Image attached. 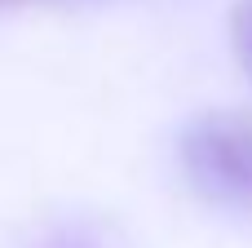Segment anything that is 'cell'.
I'll return each instance as SVG.
<instances>
[{
  "label": "cell",
  "mask_w": 252,
  "mask_h": 248,
  "mask_svg": "<svg viewBox=\"0 0 252 248\" xmlns=\"http://www.w3.org/2000/svg\"><path fill=\"white\" fill-rule=\"evenodd\" d=\"M177 160L186 182L226 209H252V115L208 111L182 129Z\"/></svg>",
  "instance_id": "obj_1"
},
{
  "label": "cell",
  "mask_w": 252,
  "mask_h": 248,
  "mask_svg": "<svg viewBox=\"0 0 252 248\" xmlns=\"http://www.w3.org/2000/svg\"><path fill=\"white\" fill-rule=\"evenodd\" d=\"M230 44H235L239 67L248 71V80H252V0H239L230 9Z\"/></svg>",
  "instance_id": "obj_2"
},
{
  "label": "cell",
  "mask_w": 252,
  "mask_h": 248,
  "mask_svg": "<svg viewBox=\"0 0 252 248\" xmlns=\"http://www.w3.org/2000/svg\"><path fill=\"white\" fill-rule=\"evenodd\" d=\"M9 4H18V0H0V9H9Z\"/></svg>",
  "instance_id": "obj_3"
}]
</instances>
